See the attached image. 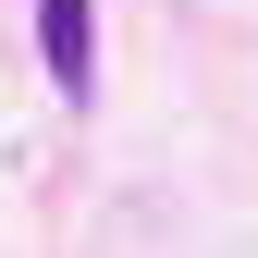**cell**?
<instances>
[{"label": "cell", "instance_id": "obj_1", "mask_svg": "<svg viewBox=\"0 0 258 258\" xmlns=\"http://www.w3.org/2000/svg\"><path fill=\"white\" fill-rule=\"evenodd\" d=\"M37 61L61 99H99V0H37Z\"/></svg>", "mask_w": 258, "mask_h": 258}]
</instances>
